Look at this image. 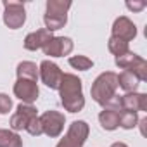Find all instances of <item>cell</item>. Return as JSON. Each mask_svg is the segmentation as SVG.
I'll return each mask as SVG.
<instances>
[{
	"instance_id": "cell-1",
	"label": "cell",
	"mask_w": 147,
	"mask_h": 147,
	"mask_svg": "<svg viewBox=\"0 0 147 147\" xmlns=\"http://www.w3.org/2000/svg\"><path fill=\"white\" fill-rule=\"evenodd\" d=\"M57 90H59L61 104L64 106L66 111L80 113L85 107L83 83H82V80L76 75H73V73H64Z\"/></svg>"
},
{
	"instance_id": "cell-2",
	"label": "cell",
	"mask_w": 147,
	"mask_h": 147,
	"mask_svg": "<svg viewBox=\"0 0 147 147\" xmlns=\"http://www.w3.org/2000/svg\"><path fill=\"white\" fill-rule=\"evenodd\" d=\"M116 90H118V75L113 71H104L94 80L90 95L99 106L106 107L116 97Z\"/></svg>"
},
{
	"instance_id": "cell-3",
	"label": "cell",
	"mask_w": 147,
	"mask_h": 147,
	"mask_svg": "<svg viewBox=\"0 0 147 147\" xmlns=\"http://www.w3.org/2000/svg\"><path fill=\"white\" fill-rule=\"evenodd\" d=\"M71 7V0H49L45 14H43V23L47 31H57L66 26L67 23V11Z\"/></svg>"
},
{
	"instance_id": "cell-4",
	"label": "cell",
	"mask_w": 147,
	"mask_h": 147,
	"mask_svg": "<svg viewBox=\"0 0 147 147\" xmlns=\"http://www.w3.org/2000/svg\"><path fill=\"white\" fill-rule=\"evenodd\" d=\"M90 133V126L83 119L73 121L66 131V135L57 142L55 147H83Z\"/></svg>"
},
{
	"instance_id": "cell-5",
	"label": "cell",
	"mask_w": 147,
	"mask_h": 147,
	"mask_svg": "<svg viewBox=\"0 0 147 147\" xmlns=\"http://www.w3.org/2000/svg\"><path fill=\"white\" fill-rule=\"evenodd\" d=\"M116 66L123 71H130L131 75H135L140 82H145L147 80V62L144 57H140L138 54H133L131 50L126 52L125 55L121 57H116L114 59Z\"/></svg>"
},
{
	"instance_id": "cell-6",
	"label": "cell",
	"mask_w": 147,
	"mask_h": 147,
	"mask_svg": "<svg viewBox=\"0 0 147 147\" xmlns=\"http://www.w3.org/2000/svg\"><path fill=\"white\" fill-rule=\"evenodd\" d=\"M26 23L24 2L5 0L4 2V24L11 30H19Z\"/></svg>"
},
{
	"instance_id": "cell-7",
	"label": "cell",
	"mask_w": 147,
	"mask_h": 147,
	"mask_svg": "<svg viewBox=\"0 0 147 147\" xmlns=\"http://www.w3.org/2000/svg\"><path fill=\"white\" fill-rule=\"evenodd\" d=\"M40 118V125H42V131L50 137V138H55L62 133L64 130V123H66V116L61 113V111H45Z\"/></svg>"
},
{
	"instance_id": "cell-8",
	"label": "cell",
	"mask_w": 147,
	"mask_h": 147,
	"mask_svg": "<svg viewBox=\"0 0 147 147\" xmlns=\"http://www.w3.org/2000/svg\"><path fill=\"white\" fill-rule=\"evenodd\" d=\"M62 75H64V73L61 71V67L55 62H52L50 59L42 61V64L38 66V76H40L42 83L45 87H49V88L57 90L59 88V83L62 80Z\"/></svg>"
},
{
	"instance_id": "cell-9",
	"label": "cell",
	"mask_w": 147,
	"mask_h": 147,
	"mask_svg": "<svg viewBox=\"0 0 147 147\" xmlns=\"http://www.w3.org/2000/svg\"><path fill=\"white\" fill-rule=\"evenodd\" d=\"M38 114H36V107L33 106V104H19L18 106V109H16V113L12 114V118H11V128H12V131H19V130H26L28 128V125L36 118Z\"/></svg>"
},
{
	"instance_id": "cell-10",
	"label": "cell",
	"mask_w": 147,
	"mask_h": 147,
	"mask_svg": "<svg viewBox=\"0 0 147 147\" xmlns=\"http://www.w3.org/2000/svg\"><path fill=\"white\" fill-rule=\"evenodd\" d=\"M14 95L23 102V104H33L38 95H40V88L38 83L33 80H26V78H18V82L14 83Z\"/></svg>"
},
{
	"instance_id": "cell-11",
	"label": "cell",
	"mask_w": 147,
	"mask_h": 147,
	"mask_svg": "<svg viewBox=\"0 0 147 147\" xmlns=\"http://www.w3.org/2000/svg\"><path fill=\"white\" fill-rule=\"evenodd\" d=\"M73 47H75V43H73V40L69 36H52L50 42L42 50L49 57H64V55L71 54Z\"/></svg>"
},
{
	"instance_id": "cell-12",
	"label": "cell",
	"mask_w": 147,
	"mask_h": 147,
	"mask_svg": "<svg viewBox=\"0 0 147 147\" xmlns=\"http://www.w3.org/2000/svg\"><path fill=\"white\" fill-rule=\"evenodd\" d=\"M111 36L119 38V40L130 43V42L137 36V26H135V23H133L130 18L119 16V18H116L114 23H113V35H111Z\"/></svg>"
},
{
	"instance_id": "cell-13",
	"label": "cell",
	"mask_w": 147,
	"mask_h": 147,
	"mask_svg": "<svg viewBox=\"0 0 147 147\" xmlns=\"http://www.w3.org/2000/svg\"><path fill=\"white\" fill-rule=\"evenodd\" d=\"M118 106L121 111H147V95L145 94H138V92H131V94H125L121 97H118Z\"/></svg>"
},
{
	"instance_id": "cell-14",
	"label": "cell",
	"mask_w": 147,
	"mask_h": 147,
	"mask_svg": "<svg viewBox=\"0 0 147 147\" xmlns=\"http://www.w3.org/2000/svg\"><path fill=\"white\" fill-rule=\"evenodd\" d=\"M50 38H52V33L47 31L45 28L36 30V31H31V33H28L26 38H24V49L35 52V50H38V49H43V47L50 42Z\"/></svg>"
},
{
	"instance_id": "cell-15",
	"label": "cell",
	"mask_w": 147,
	"mask_h": 147,
	"mask_svg": "<svg viewBox=\"0 0 147 147\" xmlns=\"http://www.w3.org/2000/svg\"><path fill=\"white\" fill-rule=\"evenodd\" d=\"M99 123L104 130L113 131L119 126V109L113 107V106H106L100 114H99Z\"/></svg>"
},
{
	"instance_id": "cell-16",
	"label": "cell",
	"mask_w": 147,
	"mask_h": 147,
	"mask_svg": "<svg viewBox=\"0 0 147 147\" xmlns=\"http://www.w3.org/2000/svg\"><path fill=\"white\" fill-rule=\"evenodd\" d=\"M138 83H140V80H138L135 75H131L130 71H121L119 75H118V87H119V88H123L126 94L137 92Z\"/></svg>"
},
{
	"instance_id": "cell-17",
	"label": "cell",
	"mask_w": 147,
	"mask_h": 147,
	"mask_svg": "<svg viewBox=\"0 0 147 147\" xmlns=\"http://www.w3.org/2000/svg\"><path fill=\"white\" fill-rule=\"evenodd\" d=\"M16 73H18V78H26V80H33V82L38 80V67H36V64L31 62V61H23V62H19Z\"/></svg>"
},
{
	"instance_id": "cell-18",
	"label": "cell",
	"mask_w": 147,
	"mask_h": 147,
	"mask_svg": "<svg viewBox=\"0 0 147 147\" xmlns=\"http://www.w3.org/2000/svg\"><path fill=\"white\" fill-rule=\"evenodd\" d=\"M0 147H23V138L12 130L0 128Z\"/></svg>"
},
{
	"instance_id": "cell-19",
	"label": "cell",
	"mask_w": 147,
	"mask_h": 147,
	"mask_svg": "<svg viewBox=\"0 0 147 147\" xmlns=\"http://www.w3.org/2000/svg\"><path fill=\"white\" fill-rule=\"evenodd\" d=\"M107 47H109V52L114 54L116 57H121V55H125L126 52H130V45H128L126 42L119 40V38H114V36L109 38Z\"/></svg>"
},
{
	"instance_id": "cell-20",
	"label": "cell",
	"mask_w": 147,
	"mask_h": 147,
	"mask_svg": "<svg viewBox=\"0 0 147 147\" xmlns=\"http://www.w3.org/2000/svg\"><path fill=\"white\" fill-rule=\"evenodd\" d=\"M138 125V114L133 111H119V126L125 130H131Z\"/></svg>"
},
{
	"instance_id": "cell-21",
	"label": "cell",
	"mask_w": 147,
	"mask_h": 147,
	"mask_svg": "<svg viewBox=\"0 0 147 147\" xmlns=\"http://www.w3.org/2000/svg\"><path fill=\"white\" fill-rule=\"evenodd\" d=\"M69 66L75 67L78 71H88L90 67H94V61L88 59L87 55H71L69 57Z\"/></svg>"
},
{
	"instance_id": "cell-22",
	"label": "cell",
	"mask_w": 147,
	"mask_h": 147,
	"mask_svg": "<svg viewBox=\"0 0 147 147\" xmlns=\"http://www.w3.org/2000/svg\"><path fill=\"white\" fill-rule=\"evenodd\" d=\"M12 109V99L7 94H0V114H9Z\"/></svg>"
},
{
	"instance_id": "cell-23",
	"label": "cell",
	"mask_w": 147,
	"mask_h": 147,
	"mask_svg": "<svg viewBox=\"0 0 147 147\" xmlns=\"http://www.w3.org/2000/svg\"><path fill=\"white\" fill-rule=\"evenodd\" d=\"M26 131L30 133V135H33V137H40L43 131H42V125H40V118L36 116L30 125H28V128H26Z\"/></svg>"
},
{
	"instance_id": "cell-24",
	"label": "cell",
	"mask_w": 147,
	"mask_h": 147,
	"mask_svg": "<svg viewBox=\"0 0 147 147\" xmlns=\"http://www.w3.org/2000/svg\"><path fill=\"white\" fill-rule=\"evenodd\" d=\"M126 7L133 12H138L145 7V2H142V0H133V2H126Z\"/></svg>"
},
{
	"instance_id": "cell-25",
	"label": "cell",
	"mask_w": 147,
	"mask_h": 147,
	"mask_svg": "<svg viewBox=\"0 0 147 147\" xmlns=\"http://www.w3.org/2000/svg\"><path fill=\"white\" fill-rule=\"evenodd\" d=\"M111 147H128V145H126L125 142H114V144H113Z\"/></svg>"
}]
</instances>
